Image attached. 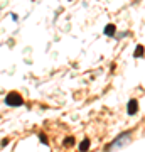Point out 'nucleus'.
I'll return each mask as SVG.
<instances>
[{
    "label": "nucleus",
    "instance_id": "7ed1b4c3",
    "mask_svg": "<svg viewBox=\"0 0 145 152\" xmlns=\"http://www.w3.org/2000/svg\"><path fill=\"white\" fill-rule=\"evenodd\" d=\"M105 34H106V36H115V34H117V27H115L113 24H108L106 27H105Z\"/></svg>",
    "mask_w": 145,
    "mask_h": 152
},
{
    "label": "nucleus",
    "instance_id": "0eeeda50",
    "mask_svg": "<svg viewBox=\"0 0 145 152\" xmlns=\"http://www.w3.org/2000/svg\"><path fill=\"white\" fill-rule=\"evenodd\" d=\"M39 139H41V142H44V144H46V145H47V144H49V140H47V137L44 135V134H39Z\"/></svg>",
    "mask_w": 145,
    "mask_h": 152
},
{
    "label": "nucleus",
    "instance_id": "20e7f679",
    "mask_svg": "<svg viewBox=\"0 0 145 152\" xmlns=\"http://www.w3.org/2000/svg\"><path fill=\"white\" fill-rule=\"evenodd\" d=\"M73 145H74V137H73V135L66 137L64 142H63V147H66V149H68V147H73Z\"/></svg>",
    "mask_w": 145,
    "mask_h": 152
},
{
    "label": "nucleus",
    "instance_id": "f257e3e1",
    "mask_svg": "<svg viewBox=\"0 0 145 152\" xmlns=\"http://www.w3.org/2000/svg\"><path fill=\"white\" fill-rule=\"evenodd\" d=\"M5 105H9V107H20V105H24V98H22L20 93L10 91L5 96Z\"/></svg>",
    "mask_w": 145,
    "mask_h": 152
},
{
    "label": "nucleus",
    "instance_id": "f03ea898",
    "mask_svg": "<svg viewBox=\"0 0 145 152\" xmlns=\"http://www.w3.org/2000/svg\"><path fill=\"white\" fill-rule=\"evenodd\" d=\"M127 112H128V115H135V113H137V112H138V100H135V98H132V100L128 102Z\"/></svg>",
    "mask_w": 145,
    "mask_h": 152
},
{
    "label": "nucleus",
    "instance_id": "423d86ee",
    "mask_svg": "<svg viewBox=\"0 0 145 152\" xmlns=\"http://www.w3.org/2000/svg\"><path fill=\"white\" fill-rule=\"evenodd\" d=\"M90 145H91V144H90V139H85V140L79 144V151H88Z\"/></svg>",
    "mask_w": 145,
    "mask_h": 152
},
{
    "label": "nucleus",
    "instance_id": "39448f33",
    "mask_svg": "<svg viewBox=\"0 0 145 152\" xmlns=\"http://www.w3.org/2000/svg\"><path fill=\"white\" fill-rule=\"evenodd\" d=\"M135 58H144V46L142 44H138L137 48H135Z\"/></svg>",
    "mask_w": 145,
    "mask_h": 152
}]
</instances>
